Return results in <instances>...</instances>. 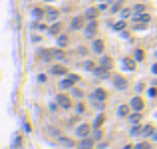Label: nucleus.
<instances>
[{
  "instance_id": "1",
  "label": "nucleus",
  "mask_w": 157,
  "mask_h": 149,
  "mask_svg": "<svg viewBox=\"0 0 157 149\" xmlns=\"http://www.w3.org/2000/svg\"><path fill=\"white\" fill-rule=\"evenodd\" d=\"M105 91L104 90H96L92 93V102L93 104H96V107H98V110H102V107H104V102H105Z\"/></svg>"
},
{
  "instance_id": "2",
  "label": "nucleus",
  "mask_w": 157,
  "mask_h": 149,
  "mask_svg": "<svg viewBox=\"0 0 157 149\" xmlns=\"http://www.w3.org/2000/svg\"><path fill=\"white\" fill-rule=\"evenodd\" d=\"M133 22H135V28H141V24H147L149 22V14H143V12H139V14H135L133 16Z\"/></svg>"
},
{
  "instance_id": "3",
  "label": "nucleus",
  "mask_w": 157,
  "mask_h": 149,
  "mask_svg": "<svg viewBox=\"0 0 157 149\" xmlns=\"http://www.w3.org/2000/svg\"><path fill=\"white\" fill-rule=\"evenodd\" d=\"M111 82H113V85H115L118 90H127V80H125L123 76H113Z\"/></svg>"
},
{
  "instance_id": "4",
  "label": "nucleus",
  "mask_w": 157,
  "mask_h": 149,
  "mask_svg": "<svg viewBox=\"0 0 157 149\" xmlns=\"http://www.w3.org/2000/svg\"><path fill=\"white\" fill-rule=\"evenodd\" d=\"M96 32H98V22H96V20H90V24L85 26V32L84 34L88 36V38H93Z\"/></svg>"
},
{
  "instance_id": "5",
  "label": "nucleus",
  "mask_w": 157,
  "mask_h": 149,
  "mask_svg": "<svg viewBox=\"0 0 157 149\" xmlns=\"http://www.w3.org/2000/svg\"><path fill=\"white\" fill-rule=\"evenodd\" d=\"M44 16H46V20H48V22H56L60 14H58V10H54V8H48Z\"/></svg>"
},
{
  "instance_id": "6",
  "label": "nucleus",
  "mask_w": 157,
  "mask_h": 149,
  "mask_svg": "<svg viewBox=\"0 0 157 149\" xmlns=\"http://www.w3.org/2000/svg\"><path fill=\"white\" fill-rule=\"evenodd\" d=\"M50 60H66L64 50H50Z\"/></svg>"
},
{
  "instance_id": "7",
  "label": "nucleus",
  "mask_w": 157,
  "mask_h": 149,
  "mask_svg": "<svg viewBox=\"0 0 157 149\" xmlns=\"http://www.w3.org/2000/svg\"><path fill=\"white\" fill-rule=\"evenodd\" d=\"M92 50H93V54H104V42L102 40H93Z\"/></svg>"
},
{
  "instance_id": "8",
  "label": "nucleus",
  "mask_w": 157,
  "mask_h": 149,
  "mask_svg": "<svg viewBox=\"0 0 157 149\" xmlns=\"http://www.w3.org/2000/svg\"><path fill=\"white\" fill-rule=\"evenodd\" d=\"M58 104L62 105L64 110H68V107L72 105V102H70V97H68V96H64V93H62V96H58Z\"/></svg>"
},
{
  "instance_id": "9",
  "label": "nucleus",
  "mask_w": 157,
  "mask_h": 149,
  "mask_svg": "<svg viewBox=\"0 0 157 149\" xmlns=\"http://www.w3.org/2000/svg\"><path fill=\"white\" fill-rule=\"evenodd\" d=\"M131 107L135 111H141L143 110V99H141V97H133V99H131Z\"/></svg>"
},
{
  "instance_id": "10",
  "label": "nucleus",
  "mask_w": 157,
  "mask_h": 149,
  "mask_svg": "<svg viewBox=\"0 0 157 149\" xmlns=\"http://www.w3.org/2000/svg\"><path fill=\"white\" fill-rule=\"evenodd\" d=\"M74 84H76V82H74V80L70 78V76H68L66 80H62V82H60V88H62V90H70V88H72Z\"/></svg>"
},
{
  "instance_id": "11",
  "label": "nucleus",
  "mask_w": 157,
  "mask_h": 149,
  "mask_svg": "<svg viewBox=\"0 0 157 149\" xmlns=\"http://www.w3.org/2000/svg\"><path fill=\"white\" fill-rule=\"evenodd\" d=\"M52 74H54V76H66V74H68V70H66L64 66H54V68H52Z\"/></svg>"
},
{
  "instance_id": "12",
  "label": "nucleus",
  "mask_w": 157,
  "mask_h": 149,
  "mask_svg": "<svg viewBox=\"0 0 157 149\" xmlns=\"http://www.w3.org/2000/svg\"><path fill=\"white\" fill-rule=\"evenodd\" d=\"M88 133H90V125H85V123H84V125H80V127H78V135L80 137H88Z\"/></svg>"
},
{
  "instance_id": "13",
  "label": "nucleus",
  "mask_w": 157,
  "mask_h": 149,
  "mask_svg": "<svg viewBox=\"0 0 157 149\" xmlns=\"http://www.w3.org/2000/svg\"><path fill=\"white\" fill-rule=\"evenodd\" d=\"M92 145H93V141H92V139H88V137H84V139L80 141V149H90Z\"/></svg>"
},
{
  "instance_id": "14",
  "label": "nucleus",
  "mask_w": 157,
  "mask_h": 149,
  "mask_svg": "<svg viewBox=\"0 0 157 149\" xmlns=\"http://www.w3.org/2000/svg\"><path fill=\"white\" fill-rule=\"evenodd\" d=\"M85 18H88V20H96V18H98V10H96V8L85 10Z\"/></svg>"
},
{
  "instance_id": "15",
  "label": "nucleus",
  "mask_w": 157,
  "mask_h": 149,
  "mask_svg": "<svg viewBox=\"0 0 157 149\" xmlns=\"http://www.w3.org/2000/svg\"><path fill=\"white\" fill-rule=\"evenodd\" d=\"M93 74H96L98 78H107V70H105V68H102V66H99V68H96V70H93Z\"/></svg>"
},
{
  "instance_id": "16",
  "label": "nucleus",
  "mask_w": 157,
  "mask_h": 149,
  "mask_svg": "<svg viewBox=\"0 0 157 149\" xmlns=\"http://www.w3.org/2000/svg\"><path fill=\"white\" fill-rule=\"evenodd\" d=\"M153 133H155V131H153V127H151V125H145L143 129H141V135H143V137H147V135H153Z\"/></svg>"
},
{
  "instance_id": "17",
  "label": "nucleus",
  "mask_w": 157,
  "mask_h": 149,
  "mask_svg": "<svg viewBox=\"0 0 157 149\" xmlns=\"http://www.w3.org/2000/svg\"><path fill=\"white\" fill-rule=\"evenodd\" d=\"M102 68H105V70H110V68H111V58L104 56V58H102Z\"/></svg>"
},
{
  "instance_id": "18",
  "label": "nucleus",
  "mask_w": 157,
  "mask_h": 149,
  "mask_svg": "<svg viewBox=\"0 0 157 149\" xmlns=\"http://www.w3.org/2000/svg\"><path fill=\"white\" fill-rule=\"evenodd\" d=\"M82 24H84V22H82V18H74L72 20V28H74V30H80V28H82Z\"/></svg>"
},
{
  "instance_id": "19",
  "label": "nucleus",
  "mask_w": 157,
  "mask_h": 149,
  "mask_svg": "<svg viewBox=\"0 0 157 149\" xmlns=\"http://www.w3.org/2000/svg\"><path fill=\"white\" fill-rule=\"evenodd\" d=\"M102 123H104V115L99 113V115H98V119L93 121V129H99V127H102Z\"/></svg>"
},
{
  "instance_id": "20",
  "label": "nucleus",
  "mask_w": 157,
  "mask_h": 149,
  "mask_svg": "<svg viewBox=\"0 0 157 149\" xmlns=\"http://www.w3.org/2000/svg\"><path fill=\"white\" fill-rule=\"evenodd\" d=\"M125 68H127V70H135V64H133V60H129V58H125Z\"/></svg>"
},
{
  "instance_id": "21",
  "label": "nucleus",
  "mask_w": 157,
  "mask_h": 149,
  "mask_svg": "<svg viewBox=\"0 0 157 149\" xmlns=\"http://www.w3.org/2000/svg\"><path fill=\"white\" fill-rule=\"evenodd\" d=\"M32 14H34V18H42V14H46V12H44V10H40V8H34Z\"/></svg>"
},
{
  "instance_id": "22",
  "label": "nucleus",
  "mask_w": 157,
  "mask_h": 149,
  "mask_svg": "<svg viewBox=\"0 0 157 149\" xmlns=\"http://www.w3.org/2000/svg\"><path fill=\"white\" fill-rule=\"evenodd\" d=\"M129 119H131V121H133V123H137L139 119H141V113H139V111H137V113H133V115H129Z\"/></svg>"
},
{
  "instance_id": "23",
  "label": "nucleus",
  "mask_w": 157,
  "mask_h": 149,
  "mask_svg": "<svg viewBox=\"0 0 157 149\" xmlns=\"http://www.w3.org/2000/svg\"><path fill=\"white\" fill-rule=\"evenodd\" d=\"M141 129H143V127H139V125H135V127L131 129V135H141Z\"/></svg>"
},
{
  "instance_id": "24",
  "label": "nucleus",
  "mask_w": 157,
  "mask_h": 149,
  "mask_svg": "<svg viewBox=\"0 0 157 149\" xmlns=\"http://www.w3.org/2000/svg\"><path fill=\"white\" fill-rule=\"evenodd\" d=\"M58 44L60 46H66V44H68V38H66V36H58Z\"/></svg>"
},
{
  "instance_id": "25",
  "label": "nucleus",
  "mask_w": 157,
  "mask_h": 149,
  "mask_svg": "<svg viewBox=\"0 0 157 149\" xmlns=\"http://www.w3.org/2000/svg\"><path fill=\"white\" fill-rule=\"evenodd\" d=\"M133 149H149V143H137Z\"/></svg>"
},
{
  "instance_id": "26",
  "label": "nucleus",
  "mask_w": 157,
  "mask_h": 149,
  "mask_svg": "<svg viewBox=\"0 0 157 149\" xmlns=\"http://www.w3.org/2000/svg\"><path fill=\"white\" fill-rule=\"evenodd\" d=\"M60 32V24H54L52 28H50V34H58Z\"/></svg>"
},
{
  "instance_id": "27",
  "label": "nucleus",
  "mask_w": 157,
  "mask_h": 149,
  "mask_svg": "<svg viewBox=\"0 0 157 149\" xmlns=\"http://www.w3.org/2000/svg\"><path fill=\"white\" fill-rule=\"evenodd\" d=\"M125 28V22H118L115 26H113V30H123Z\"/></svg>"
},
{
  "instance_id": "28",
  "label": "nucleus",
  "mask_w": 157,
  "mask_h": 149,
  "mask_svg": "<svg viewBox=\"0 0 157 149\" xmlns=\"http://www.w3.org/2000/svg\"><path fill=\"white\" fill-rule=\"evenodd\" d=\"M143 50H137V52H135V60H143Z\"/></svg>"
},
{
  "instance_id": "29",
  "label": "nucleus",
  "mask_w": 157,
  "mask_h": 149,
  "mask_svg": "<svg viewBox=\"0 0 157 149\" xmlns=\"http://www.w3.org/2000/svg\"><path fill=\"white\" fill-rule=\"evenodd\" d=\"M127 107H125V105H121V107H119V115H127Z\"/></svg>"
},
{
  "instance_id": "30",
  "label": "nucleus",
  "mask_w": 157,
  "mask_h": 149,
  "mask_svg": "<svg viewBox=\"0 0 157 149\" xmlns=\"http://www.w3.org/2000/svg\"><path fill=\"white\" fill-rule=\"evenodd\" d=\"M121 16H123V18H127V16H131V10H129V8H125V10H121Z\"/></svg>"
},
{
  "instance_id": "31",
  "label": "nucleus",
  "mask_w": 157,
  "mask_h": 149,
  "mask_svg": "<svg viewBox=\"0 0 157 149\" xmlns=\"http://www.w3.org/2000/svg\"><path fill=\"white\" fill-rule=\"evenodd\" d=\"M84 68H85V70H96V68H93V64H92V62H85V64H84Z\"/></svg>"
},
{
  "instance_id": "32",
  "label": "nucleus",
  "mask_w": 157,
  "mask_h": 149,
  "mask_svg": "<svg viewBox=\"0 0 157 149\" xmlns=\"http://www.w3.org/2000/svg\"><path fill=\"white\" fill-rule=\"evenodd\" d=\"M62 143H64L66 147H72V141H70V139H66V137H64V139H62Z\"/></svg>"
},
{
  "instance_id": "33",
  "label": "nucleus",
  "mask_w": 157,
  "mask_h": 149,
  "mask_svg": "<svg viewBox=\"0 0 157 149\" xmlns=\"http://www.w3.org/2000/svg\"><path fill=\"white\" fill-rule=\"evenodd\" d=\"M76 110H78V113H84V105L78 104V107H76Z\"/></svg>"
},
{
  "instance_id": "34",
  "label": "nucleus",
  "mask_w": 157,
  "mask_h": 149,
  "mask_svg": "<svg viewBox=\"0 0 157 149\" xmlns=\"http://www.w3.org/2000/svg\"><path fill=\"white\" fill-rule=\"evenodd\" d=\"M151 137H153V139H157V131H155V133H153V135H151Z\"/></svg>"
},
{
  "instance_id": "35",
  "label": "nucleus",
  "mask_w": 157,
  "mask_h": 149,
  "mask_svg": "<svg viewBox=\"0 0 157 149\" xmlns=\"http://www.w3.org/2000/svg\"><path fill=\"white\" fill-rule=\"evenodd\" d=\"M48 2H50V0H48Z\"/></svg>"
}]
</instances>
